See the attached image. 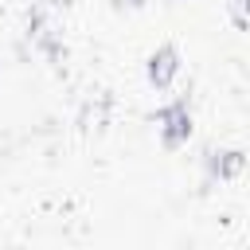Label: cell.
I'll use <instances>...</instances> for the list:
<instances>
[{"instance_id": "4", "label": "cell", "mask_w": 250, "mask_h": 250, "mask_svg": "<svg viewBox=\"0 0 250 250\" xmlns=\"http://www.w3.org/2000/svg\"><path fill=\"white\" fill-rule=\"evenodd\" d=\"M227 12L238 27H250V0H227Z\"/></svg>"}, {"instance_id": "2", "label": "cell", "mask_w": 250, "mask_h": 250, "mask_svg": "<svg viewBox=\"0 0 250 250\" xmlns=\"http://www.w3.org/2000/svg\"><path fill=\"white\" fill-rule=\"evenodd\" d=\"M145 74H148V82H152L156 90L172 86V78L180 74V51H176L172 43H160V47L148 55V62H145Z\"/></svg>"}, {"instance_id": "3", "label": "cell", "mask_w": 250, "mask_h": 250, "mask_svg": "<svg viewBox=\"0 0 250 250\" xmlns=\"http://www.w3.org/2000/svg\"><path fill=\"white\" fill-rule=\"evenodd\" d=\"M203 164H207V176L211 180H234L246 168V152L242 148H211Z\"/></svg>"}, {"instance_id": "5", "label": "cell", "mask_w": 250, "mask_h": 250, "mask_svg": "<svg viewBox=\"0 0 250 250\" xmlns=\"http://www.w3.org/2000/svg\"><path fill=\"white\" fill-rule=\"evenodd\" d=\"M51 8H70V0H47Z\"/></svg>"}, {"instance_id": "1", "label": "cell", "mask_w": 250, "mask_h": 250, "mask_svg": "<svg viewBox=\"0 0 250 250\" xmlns=\"http://www.w3.org/2000/svg\"><path fill=\"white\" fill-rule=\"evenodd\" d=\"M152 121H156L160 141H164L168 148H180V145L191 137V109H188V102H184V98H176V102L160 105Z\"/></svg>"}]
</instances>
